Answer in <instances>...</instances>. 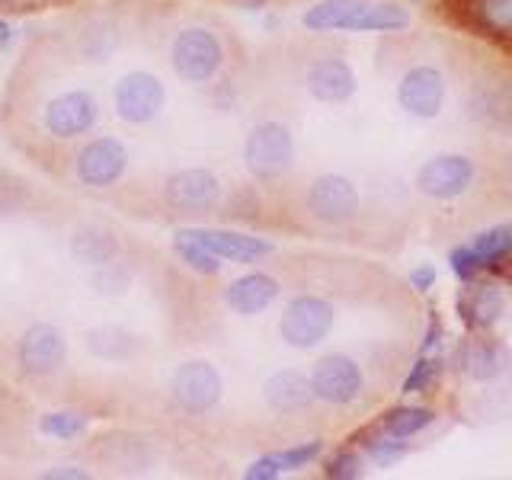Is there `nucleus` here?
<instances>
[{"label": "nucleus", "instance_id": "f257e3e1", "mask_svg": "<svg viewBox=\"0 0 512 480\" xmlns=\"http://www.w3.org/2000/svg\"><path fill=\"white\" fill-rule=\"evenodd\" d=\"M244 160L253 176L260 180H276L282 176L295 160V141L292 132L279 122H263L256 125L253 132L247 135L244 144Z\"/></svg>", "mask_w": 512, "mask_h": 480}, {"label": "nucleus", "instance_id": "f03ea898", "mask_svg": "<svg viewBox=\"0 0 512 480\" xmlns=\"http://www.w3.org/2000/svg\"><path fill=\"white\" fill-rule=\"evenodd\" d=\"M333 327V304L314 295H301L285 308L279 333L288 346L295 349H311L317 346Z\"/></svg>", "mask_w": 512, "mask_h": 480}, {"label": "nucleus", "instance_id": "7ed1b4c3", "mask_svg": "<svg viewBox=\"0 0 512 480\" xmlns=\"http://www.w3.org/2000/svg\"><path fill=\"white\" fill-rule=\"evenodd\" d=\"M173 71L189 84H205L221 68V45L208 29H183L173 42Z\"/></svg>", "mask_w": 512, "mask_h": 480}, {"label": "nucleus", "instance_id": "20e7f679", "mask_svg": "<svg viewBox=\"0 0 512 480\" xmlns=\"http://www.w3.org/2000/svg\"><path fill=\"white\" fill-rule=\"evenodd\" d=\"M311 391L314 397L327 400V404H352L359 394H362V368L352 362L349 356H324L311 372Z\"/></svg>", "mask_w": 512, "mask_h": 480}, {"label": "nucleus", "instance_id": "39448f33", "mask_svg": "<svg viewBox=\"0 0 512 480\" xmlns=\"http://www.w3.org/2000/svg\"><path fill=\"white\" fill-rule=\"evenodd\" d=\"M474 183V164L464 154H439L416 173V186L432 199H458Z\"/></svg>", "mask_w": 512, "mask_h": 480}, {"label": "nucleus", "instance_id": "423d86ee", "mask_svg": "<svg viewBox=\"0 0 512 480\" xmlns=\"http://www.w3.org/2000/svg\"><path fill=\"white\" fill-rule=\"evenodd\" d=\"M176 404L189 413H205L221 400V375L208 362H186L176 368L170 381Z\"/></svg>", "mask_w": 512, "mask_h": 480}, {"label": "nucleus", "instance_id": "0eeeda50", "mask_svg": "<svg viewBox=\"0 0 512 480\" xmlns=\"http://www.w3.org/2000/svg\"><path fill=\"white\" fill-rule=\"evenodd\" d=\"M164 109V84L154 74L132 71L119 80L116 87V112L132 125L151 122Z\"/></svg>", "mask_w": 512, "mask_h": 480}, {"label": "nucleus", "instance_id": "6e6552de", "mask_svg": "<svg viewBox=\"0 0 512 480\" xmlns=\"http://www.w3.org/2000/svg\"><path fill=\"white\" fill-rule=\"evenodd\" d=\"M509 253H512V224H496V228L480 234L474 244L455 247L452 256H448V263H452L455 276H461L464 282H468L477 269L500 266Z\"/></svg>", "mask_w": 512, "mask_h": 480}, {"label": "nucleus", "instance_id": "1a4fd4ad", "mask_svg": "<svg viewBox=\"0 0 512 480\" xmlns=\"http://www.w3.org/2000/svg\"><path fill=\"white\" fill-rule=\"evenodd\" d=\"M308 208L314 218L327 221V224H343L359 212V192L346 176L340 173H327L317 176L308 189Z\"/></svg>", "mask_w": 512, "mask_h": 480}, {"label": "nucleus", "instance_id": "9d476101", "mask_svg": "<svg viewBox=\"0 0 512 480\" xmlns=\"http://www.w3.org/2000/svg\"><path fill=\"white\" fill-rule=\"evenodd\" d=\"M128 167V151L116 138H96L77 154V180L84 186H112Z\"/></svg>", "mask_w": 512, "mask_h": 480}, {"label": "nucleus", "instance_id": "9b49d317", "mask_svg": "<svg viewBox=\"0 0 512 480\" xmlns=\"http://www.w3.org/2000/svg\"><path fill=\"white\" fill-rule=\"evenodd\" d=\"M397 100L416 119H436L445 103V84L436 68H413L400 77Z\"/></svg>", "mask_w": 512, "mask_h": 480}, {"label": "nucleus", "instance_id": "f8f14e48", "mask_svg": "<svg viewBox=\"0 0 512 480\" xmlns=\"http://www.w3.org/2000/svg\"><path fill=\"white\" fill-rule=\"evenodd\" d=\"M96 116H100V106H96L93 96L84 90H74V93H64L58 100L48 103L45 128L55 138H74V135L90 132Z\"/></svg>", "mask_w": 512, "mask_h": 480}, {"label": "nucleus", "instance_id": "ddd939ff", "mask_svg": "<svg viewBox=\"0 0 512 480\" xmlns=\"http://www.w3.org/2000/svg\"><path fill=\"white\" fill-rule=\"evenodd\" d=\"M218 196H221L218 176L202 167L180 170L167 180V202L173 208H180V212H208V208H215Z\"/></svg>", "mask_w": 512, "mask_h": 480}, {"label": "nucleus", "instance_id": "4468645a", "mask_svg": "<svg viewBox=\"0 0 512 480\" xmlns=\"http://www.w3.org/2000/svg\"><path fill=\"white\" fill-rule=\"evenodd\" d=\"M64 362V336L52 324H36L20 340V365L26 375H52Z\"/></svg>", "mask_w": 512, "mask_h": 480}, {"label": "nucleus", "instance_id": "2eb2a0df", "mask_svg": "<svg viewBox=\"0 0 512 480\" xmlns=\"http://www.w3.org/2000/svg\"><path fill=\"white\" fill-rule=\"evenodd\" d=\"M189 234L196 237L208 253H215L218 260H231V263H256V260H263V256L272 253V244H269V240L247 237V234H234V231H205V228H192Z\"/></svg>", "mask_w": 512, "mask_h": 480}, {"label": "nucleus", "instance_id": "dca6fc26", "mask_svg": "<svg viewBox=\"0 0 512 480\" xmlns=\"http://www.w3.org/2000/svg\"><path fill=\"white\" fill-rule=\"evenodd\" d=\"M308 90L320 103H346L356 93V74L340 58H324L308 71Z\"/></svg>", "mask_w": 512, "mask_h": 480}, {"label": "nucleus", "instance_id": "f3484780", "mask_svg": "<svg viewBox=\"0 0 512 480\" xmlns=\"http://www.w3.org/2000/svg\"><path fill=\"white\" fill-rule=\"evenodd\" d=\"M509 365V352L493 340H464L458 346V368L474 381H496Z\"/></svg>", "mask_w": 512, "mask_h": 480}, {"label": "nucleus", "instance_id": "a211bd4d", "mask_svg": "<svg viewBox=\"0 0 512 480\" xmlns=\"http://www.w3.org/2000/svg\"><path fill=\"white\" fill-rule=\"evenodd\" d=\"M279 295V282L266 276V272H250V276H240L237 282L228 285V292H224V301L231 304L237 314L244 317H253L266 311L272 301Z\"/></svg>", "mask_w": 512, "mask_h": 480}, {"label": "nucleus", "instance_id": "6ab92c4d", "mask_svg": "<svg viewBox=\"0 0 512 480\" xmlns=\"http://www.w3.org/2000/svg\"><path fill=\"white\" fill-rule=\"evenodd\" d=\"M506 308V298L496 285H474L458 298V317L468 324V330H487L500 320Z\"/></svg>", "mask_w": 512, "mask_h": 480}, {"label": "nucleus", "instance_id": "aec40b11", "mask_svg": "<svg viewBox=\"0 0 512 480\" xmlns=\"http://www.w3.org/2000/svg\"><path fill=\"white\" fill-rule=\"evenodd\" d=\"M263 397L272 410L279 413H292V410H301L308 407L314 400V391H311V381L304 378L301 372H292V368H285V372H276L266 384H263Z\"/></svg>", "mask_w": 512, "mask_h": 480}, {"label": "nucleus", "instance_id": "412c9836", "mask_svg": "<svg viewBox=\"0 0 512 480\" xmlns=\"http://www.w3.org/2000/svg\"><path fill=\"white\" fill-rule=\"evenodd\" d=\"M410 26V13L397 4H362L340 29L349 32H397Z\"/></svg>", "mask_w": 512, "mask_h": 480}, {"label": "nucleus", "instance_id": "4be33fe9", "mask_svg": "<svg viewBox=\"0 0 512 480\" xmlns=\"http://www.w3.org/2000/svg\"><path fill=\"white\" fill-rule=\"evenodd\" d=\"M432 420H436V413L426 407H394L391 413H384L381 429H384V436L410 439L416 432H423Z\"/></svg>", "mask_w": 512, "mask_h": 480}, {"label": "nucleus", "instance_id": "5701e85b", "mask_svg": "<svg viewBox=\"0 0 512 480\" xmlns=\"http://www.w3.org/2000/svg\"><path fill=\"white\" fill-rule=\"evenodd\" d=\"M362 4H365V0H320L317 7H311L308 13H304V26L314 29V32L340 29Z\"/></svg>", "mask_w": 512, "mask_h": 480}, {"label": "nucleus", "instance_id": "b1692460", "mask_svg": "<svg viewBox=\"0 0 512 480\" xmlns=\"http://www.w3.org/2000/svg\"><path fill=\"white\" fill-rule=\"evenodd\" d=\"M474 16L487 36H512V0H477Z\"/></svg>", "mask_w": 512, "mask_h": 480}, {"label": "nucleus", "instance_id": "393cba45", "mask_svg": "<svg viewBox=\"0 0 512 480\" xmlns=\"http://www.w3.org/2000/svg\"><path fill=\"white\" fill-rule=\"evenodd\" d=\"M173 250L183 256V260L196 269V272H205V276H215V272L221 269V260L215 253H208L196 237H192L189 231H176L173 237Z\"/></svg>", "mask_w": 512, "mask_h": 480}, {"label": "nucleus", "instance_id": "a878e982", "mask_svg": "<svg viewBox=\"0 0 512 480\" xmlns=\"http://www.w3.org/2000/svg\"><path fill=\"white\" fill-rule=\"evenodd\" d=\"M365 439V452H368V458H372L378 468H391L394 461H400L404 458V452H407V445L400 442V439H394V436H362Z\"/></svg>", "mask_w": 512, "mask_h": 480}, {"label": "nucleus", "instance_id": "bb28decb", "mask_svg": "<svg viewBox=\"0 0 512 480\" xmlns=\"http://www.w3.org/2000/svg\"><path fill=\"white\" fill-rule=\"evenodd\" d=\"M84 426H87V420L80 413H48L39 423L45 436H55V439H74L84 432Z\"/></svg>", "mask_w": 512, "mask_h": 480}, {"label": "nucleus", "instance_id": "cd10ccee", "mask_svg": "<svg viewBox=\"0 0 512 480\" xmlns=\"http://www.w3.org/2000/svg\"><path fill=\"white\" fill-rule=\"evenodd\" d=\"M436 378H439V359H429L426 352H423V356L416 359V365L410 368L407 381H404V394H420V391H426Z\"/></svg>", "mask_w": 512, "mask_h": 480}, {"label": "nucleus", "instance_id": "c85d7f7f", "mask_svg": "<svg viewBox=\"0 0 512 480\" xmlns=\"http://www.w3.org/2000/svg\"><path fill=\"white\" fill-rule=\"evenodd\" d=\"M320 442H308V445H298V448H285V452H276L272 461L279 464V471H298L304 464H311L320 455Z\"/></svg>", "mask_w": 512, "mask_h": 480}, {"label": "nucleus", "instance_id": "c756f323", "mask_svg": "<svg viewBox=\"0 0 512 480\" xmlns=\"http://www.w3.org/2000/svg\"><path fill=\"white\" fill-rule=\"evenodd\" d=\"M77 240H80V244H90V250L87 247L84 250H74L84 263H106L109 256L116 253V244L109 240V234H90L87 231V234H80Z\"/></svg>", "mask_w": 512, "mask_h": 480}, {"label": "nucleus", "instance_id": "7c9ffc66", "mask_svg": "<svg viewBox=\"0 0 512 480\" xmlns=\"http://www.w3.org/2000/svg\"><path fill=\"white\" fill-rule=\"evenodd\" d=\"M324 474L333 477V480H356L362 474V458L356 452H340V455H333L327 461Z\"/></svg>", "mask_w": 512, "mask_h": 480}, {"label": "nucleus", "instance_id": "2f4dec72", "mask_svg": "<svg viewBox=\"0 0 512 480\" xmlns=\"http://www.w3.org/2000/svg\"><path fill=\"white\" fill-rule=\"evenodd\" d=\"M282 471H279V464L272 461V455H266V458H260V461H253L250 468L244 471V477L247 480H272V477H279Z\"/></svg>", "mask_w": 512, "mask_h": 480}, {"label": "nucleus", "instance_id": "473e14b6", "mask_svg": "<svg viewBox=\"0 0 512 480\" xmlns=\"http://www.w3.org/2000/svg\"><path fill=\"white\" fill-rule=\"evenodd\" d=\"M410 285L416 288V292H429L432 285H436V269L432 266H416L413 272H410Z\"/></svg>", "mask_w": 512, "mask_h": 480}, {"label": "nucleus", "instance_id": "72a5a7b5", "mask_svg": "<svg viewBox=\"0 0 512 480\" xmlns=\"http://www.w3.org/2000/svg\"><path fill=\"white\" fill-rule=\"evenodd\" d=\"M442 343V320H439V314H432L429 317V327H426V336H423V352H426V356H429V352L432 349H436Z\"/></svg>", "mask_w": 512, "mask_h": 480}, {"label": "nucleus", "instance_id": "f704fd0d", "mask_svg": "<svg viewBox=\"0 0 512 480\" xmlns=\"http://www.w3.org/2000/svg\"><path fill=\"white\" fill-rule=\"evenodd\" d=\"M45 477H48V480H58V477H71V480H84L87 474H84V471H77V468H61V471H48Z\"/></svg>", "mask_w": 512, "mask_h": 480}, {"label": "nucleus", "instance_id": "c9c22d12", "mask_svg": "<svg viewBox=\"0 0 512 480\" xmlns=\"http://www.w3.org/2000/svg\"><path fill=\"white\" fill-rule=\"evenodd\" d=\"M10 39H13V29L4 23V20H0V48H4V45H10Z\"/></svg>", "mask_w": 512, "mask_h": 480}, {"label": "nucleus", "instance_id": "e433bc0d", "mask_svg": "<svg viewBox=\"0 0 512 480\" xmlns=\"http://www.w3.org/2000/svg\"><path fill=\"white\" fill-rule=\"evenodd\" d=\"M237 4H244V7L256 10V7H263V4H266V0H237Z\"/></svg>", "mask_w": 512, "mask_h": 480}, {"label": "nucleus", "instance_id": "4c0bfd02", "mask_svg": "<svg viewBox=\"0 0 512 480\" xmlns=\"http://www.w3.org/2000/svg\"><path fill=\"white\" fill-rule=\"evenodd\" d=\"M509 282H512V272H509Z\"/></svg>", "mask_w": 512, "mask_h": 480}]
</instances>
